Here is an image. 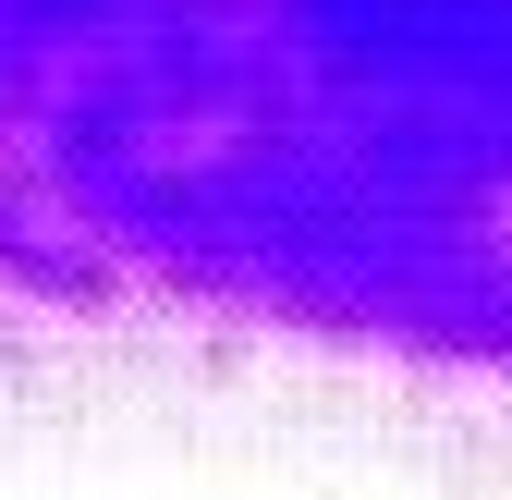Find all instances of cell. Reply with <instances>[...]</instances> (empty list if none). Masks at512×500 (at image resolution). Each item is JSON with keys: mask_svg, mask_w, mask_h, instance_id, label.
<instances>
[{"mask_svg": "<svg viewBox=\"0 0 512 500\" xmlns=\"http://www.w3.org/2000/svg\"><path fill=\"white\" fill-rule=\"evenodd\" d=\"M74 464L512 500V0H0V488Z\"/></svg>", "mask_w": 512, "mask_h": 500, "instance_id": "1", "label": "cell"}]
</instances>
